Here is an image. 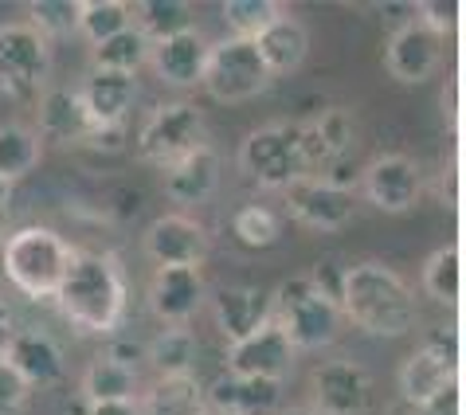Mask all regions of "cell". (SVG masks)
Segmentation results:
<instances>
[{"label":"cell","mask_w":466,"mask_h":415,"mask_svg":"<svg viewBox=\"0 0 466 415\" xmlns=\"http://www.w3.org/2000/svg\"><path fill=\"white\" fill-rule=\"evenodd\" d=\"M333 157L318 141L309 122L258 126L239 141V168L258 188H290L294 180L318 177Z\"/></svg>","instance_id":"6da1fadb"},{"label":"cell","mask_w":466,"mask_h":415,"mask_svg":"<svg viewBox=\"0 0 466 415\" xmlns=\"http://www.w3.org/2000/svg\"><path fill=\"white\" fill-rule=\"evenodd\" d=\"M56 302L63 309V318H71L79 329L110 333L118 329V321L126 314V275L110 255L71 248Z\"/></svg>","instance_id":"7a4b0ae2"},{"label":"cell","mask_w":466,"mask_h":415,"mask_svg":"<svg viewBox=\"0 0 466 415\" xmlns=\"http://www.w3.org/2000/svg\"><path fill=\"white\" fill-rule=\"evenodd\" d=\"M341 314L377 337H404L416 326V298L404 278L384 263H357L345 270Z\"/></svg>","instance_id":"3957f363"},{"label":"cell","mask_w":466,"mask_h":415,"mask_svg":"<svg viewBox=\"0 0 466 415\" xmlns=\"http://www.w3.org/2000/svg\"><path fill=\"white\" fill-rule=\"evenodd\" d=\"M67 258H71L67 239L56 236L51 228H20L12 231L5 251H0V267H5V278L24 298L40 302V298H56Z\"/></svg>","instance_id":"277c9868"},{"label":"cell","mask_w":466,"mask_h":415,"mask_svg":"<svg viewBox=\"0 0 466 415\" xmlns=\"http://www.w3.org/2000/svg\"><path fill=\"white\" fill-rule=\"evenodd\" d=\"M204 146H208V122H204V110L192 106V102L157 106L137 134L141 161L161 165V168H173L177 161H185L188 153H197Z\"/></svg>","instance_id":"5b68a950"},{"label":"cell","mask_w":466,"mask_h":415,"mask_svg":"<svg viewBox=\"0 0 466 415\" xmlns=\"http://www.w3.org/2000/svg\"><path fill=\"white\" fill-rule=\"evenodd\" d=\"M204 86L219 102H248L255 95H263L270 86V71L263 56H258L255 40H219L208 51V67H204Z\"/></svg>","instance_id":"8992f818"},{"label":"cell","mask_w":466,"mask_h":415,"mask_svg":"<svg viewBox=\"0 0 466 415\" xmlns=\"http://www.w3.org/2000/svg\"><path fill=\"white\" fill-rule=\"evenodd\" d=\"M51 75V44L28 20L0 28V95L28 98Z\"/></svg>","instance_id":"52a82bcc"},{"label":"cell","mask_w":466,"mask_h":415,"mask_svg":"<svg viewBox=\"0 0 466 415\" xmlns=\"http://www.w3.org/2000/svg\"><path fill=\"white\" fill-rule=\"evenodd\" d=\"M282 204H287V212L298 224L314 231H341L357 216V192L338 188L321 177H306L294 180L290 188H282Z\"/></svg>","instance_id":"ba28073f"},{"label":"cell","mask_w":466,"mask_h":415,"mask_svg":"<svg viewBox=\"0 0 466 415\" xmlns=\"http://www.w3.org/2000/svg\"><path fill=\"white\" fill-rule=\"evenodd\" d=\"M357 188L380 212H408L423 197V168L408 153H384L360 168Z\"/></svg>","instance_id":"9c48e42d"},{"label":"cell","mask_w":466,"mask_h":415,"mask_svg":"<svg viewBox=\"0 0 466 415\" xmlns=\"http://www.w3.org/2000/svg\"><path fill=\"white\" fill-rule=\"evenodd\" d=\"M314 415H365L372 400V376L357 360H326L314 369Z\"/></svg>","instance_id":"30bf717a"},{"label":"cell","mask_w":466,"mask_h":415,"mask_svg":"<svg viewBox=\"0 0 466 415\" xmlns=\"http://www.w3.org/2000/svg\"><path fill=\"white\" fill-rule=\"evenodd\" d=\"M298 349L290 345V337L282 333L279 321H270L258 333L243 337L228 349V372L231 376H255V380H275L282 384L287 372L294 369Z\"/></svg>","instance_id":"8fae6325"},{"label":"cell","mask_w":466,"mask_h":415,"mask_svg":"<svg viewBox=\"0 0 466 415\" xmlns=\"http://www.w3.org/2000/svg\"><path fill=\"white\" fill-rule=\"evenodd\" d=\"M384 63L392 71V79L400 83H427L439 71V63H443V35L431 32L420 20L400 24L388 35Z\"/></svg>","instance_id":"7c38bea8"},{"label":"cell","mask_w":466,"mask_h":415,"mask_svg":"<svg viewBox=\"0 0 466 415\" xmlns=\"http://www.w3.org/2000/svg\"><path fill=\"white\" fill-rule=\"evenodd\" d=\"M146 255L157 263V270L165 267H197L208 255V236L197 219L188 216H161L146 228V239H141Z\"/></svg>","instance_id":"4fadbf2b"},{"label":"cell","mask_w":466,"mask_h":415,"mask_svg":"<svg viewBox=\"0 0 466 415\" xmlns=\"http://www.w3.org/2000/svg\"><path fill=\"white\" fill-rule=\"evenodd\" d=\"M216 326L231 345L275 321V290L267 287H224L216 294Z\"/></svg>","instance_id":"5bb4252c"},{"label":"cell","mask_w":466,"mask_h":415,"mask_svg":"<svg viewBox=\"0 0 466 415\" xmlns=\"http://www.w3.org/2000/svg\"><path fill=\"white\" fill-rule=\"evenodd\" d=\"M208 51L212 44L197 28H185L149 44V67L169 86H197L204 79V67H208Z\"/></svg>","instance_id":"9a60e30c"},{"label":"cell","mask_w":466,"mask_h":415,"mask_svg":"<svg viewBox=\"0 0 466 415\" xmlns=\"http://www.w3.org/2000/svg\"><path fill=\"white\" fill-rule=\"evenodd\" d=\"M204 294H208V287H204V275L197 267H165L153 275L149 306L169 329H180L204 306Z\"/></svg>","instance_id":"2e32d148"},{"label":"cell","mask_w":466,"mask_h":415,"mask_svg":"<svg viewBox=\"0 0 466 415\" xmlns=\"http://www.w3.org/2000/svg\"><path fill=\"white\" fill-rule=\"evenodd\" d=\"M275 321L290 337V345L298 353L302 349H326L341 329V306L326 302L321 294H306L298 302H290L287 309H279Z\"/></svg>","instance_id":"e0dca14e"},{"label":"cell","mask_w":466,"mask_h":415,"mask_svg":"<svg viewBox=\"0 0 466 415\" xmlns=\"http://www.w3.org/2000/svg\"><path fill=\"white\" fill-rule=\"evenodd\" d=\"M75 95H79L86 118L95 122V129H114V126H122V118L129 114V106H134L137 83H134V75L90 71Z\"/></svg>","instance_id":"ac0fdd59"},{"label":"cell","mask_w":466,"mask_h":415,"mask_svg":"<svg viewBox=\"0 0 466 415\" xmlns=\"http://www.w3.org/2000/svg\"><path fill=\"white\" fill-rule=\"evenodd\" d=\"M279 400H282V384L255 380V376H231V372H224L204 392L208 415H267L279 408Z\"/></svg>","instance_id":"d6986e66"},{"label":"cell","mask_w":466,"mask_h":415,"mask_svg":"<svg viewBox=\"0 0 466 415\" xmlns=\"http://www.w3.org/2000/svg\"><path fill=\"white\" fill-rule=\"evenodd\" d=\"M5 360L20 372V380L28 384V392L32 388H56L63 380V369H67L63 365L59 345L40 329H24V333L12 337Z\"/></svg>","instance_id":"ffe728a7"},{"label":"cell","mask_w":466,"mask_h":415,"mask_svg":"<svg viewBox=\"0 0 466 415\" xmlns=\"http://www.w3.org/2000/svg\"><path fill=\"white\" fill-rule=\"evenodd\" d=\"M35 126H40V134L51 141V146H79V141H90L95 137V122L86 118L83 102L75 90H47L40 98V114H35ZM35 134V137H40Z\"/></svg>","instance_id":"44dd1931"},{"label":"cell","mask_w":466,"mask_h":415,"mask_svg":"<svg viewBox=\"0 0 466 415\" xmlns=\"http://www.w3.org/2000/svg\"><path fill=\"white\" fill-rule=\"evenodd\" d=\"M255 47H258V56H263V63H267L270 79H275V75H290V71H298L306 63L309 32H306V24L298 16L282 12V16L255 40Z\"/></svg>","instance_id":"7402d4cb"},{"label":"cell","mask_w":466,"mask_h":415,"mask_svg":"<svg viewBox=\"0 0 466 415\" xmlns=\"http://www.w3.org/2000/svg\"><path fill=\"white\" fill-rule=\"evenodd\" d=\"M216 149L204 146L197 153H188L185 161H177L173 168H165V192H169V200L185 204V208H197L212 197L216 188Z\"/></svg>","instance_id":"603a6c76"},{"label":"cell","mask_w":466,"mask_h":415,"mask_svg":"<svg viewBox=\"0 0 466 415\" xmlns=\"http://www.w3.org/2000/svg\"><path fill=\"white\" fill-rule=\"evenodd\" d=\"M141 415H208L204 404V388L197 384V376H161L153 380L137 400Z\"/></svg>","instance_id":"cb8c5ba5"},{"label":"cell","mask_w":466,"mask_h":415,"mask_svg":"<svg viewBox=\"0 0 466 415\" xmlns=\"http://www.w3.org/2000/svg\"><path fill=\"white\" fill-rule=\"evenodd\" d=\"M149 35L137 28V24H129L126 32L110 35V40H102L90 47V59H95V71H118V75H134L141 63H149Z\"/></svg>","instance_id":"d4e9b609"},{"label":"cell","mask_w":466,"mask_h":415,"mask_svg":"<svg viewBox=\"0 0 466 415\" xmlns=\"http://www.w3.org/2000/svg\"><path fill=\"white\" fill-rule=\"evenodd\" d=\"M451 380H459V376L451 372L447 365H439L431 353H423V349L400 365V396H404L408 404H416V408H423L431 396H439Z\"/></svg>","instance_id":"484cf974"},{"label":"cell","mask_w":466,"mask_h":415,"mask_svg":"<svg viewBox=\"0 0 466 415\" xmlns=\"http://www.w3.org/2000/svg\"><path fill=\"white\" fill-rule=\"evenodd\" d=\"M231 236L248 251H267V248H275L282 236V219L275 208H267V204H243V208H236V216H231Z\"/></svg>","instance_id":"4316f807"},{"label":"cell","mask_w":466,"mask_h":415,"mask_svg":"<svg viewBox=\"0 0 466 415\" xmlns=\"http://www.w3.org/2000/svg\"><path fill=\"white\" fill-rule=\"evenodd\" d=\"M134 24V8L122 0H79V32L90 40V47L126 32Z\"/></svg>","instance_id":"83f0119b"},{"label":"cell","mask_w":466,"mask_h":415,"mask_svg":"<svg viewBox=\"0 0 466 415\" xmlns=\"http://www.w3.org/2000/svg\"><path fill=\"white\" fill-rule=\"evenodd\" d=\"M83 396L90 404H110V400H137V372H129L114 360H98L83 376Z\"/></svg>","instance_id":"f1b7e54d"},{"label":"cell","mask_w":466,"mask_h":415,"mask_svg":"<svg viewBox=\"0 0 466 415\" xmlns=\"http://www.w3.org/2000/svg\"><path fill=\"white\" fill-rule=\"evenodd\" d=\"M134 24L149 40H165V35L192 28V8L180 0H141L134 8Z\"/></svg>","instance_id":"f546056e"},{"label":"cell","mask_w":466,"mask_h":415,"mask_svg":"<svg viewBox=\"0 0 466 415\" xmlns=\"http://www.w3.org/2000/svg\"><path fill=\"white\" fill-rule=\"evenodd\" d=\"M35 161H40V137L24 126H5L0 129V177L20 180L24 173H32Z\"/></svg>","instance_id":"4dcf8cb0"},{"label":"cell","mask_w":466,"mask_h":415,"mask_svg":"<svg viewBox=\"0 0 466 415\" xmlns=\"http://www.w3.org/2000/svg\"><path fill=\"white\" fill-rule=\"evenodd\" d=\"M423 287L435 302L443 306H459V294H462V258L455 248H439L423 267Z\"/></svg>","instance_id":"1f68e13d"},{"label":"cell","mask_w":466,"mask_h":415,"mask_svg":"<svg viewBox=\"0 0 466 415\" xmlns=\"http://www.w3.org/2000/svg\"><path fill=\"white\" fill-rule=\"evenodd\" d=\"M282 5L275 0H228L224 5V24L236 32V40H258L270 24L282 16Z\"/></svg>","instance_id":"d6a6232c"},{"label":"cell","mask_w":466,"mask_h":415,"mask_svg":"<svg viewBox=\"0 0 466 415\" xmlns=\"http://www.w3.org/2000/svg\"><path fill=\"white\" fill-rule=\"evenodd\" d=\"M146 360H153V369L161 376H185L192 372V360H197V341H192L188 329H165L153 345V353H146Z\"/></svg>","instance_id":"836d02e7"},{"label":"cell","mask_w":466,"mask_h":415,"mask_svg":"<svg viewBox=\"0 0 466 415\" xmlns=\"http://www.w3.org/2000/svg\"><path fill=\"white\" fill-rule=\"evenodd\" d=\"M28 24L47 44L56 40V35L79 32V0H40V5H32Z\"/></svg>","instance_id":"e575fe53"},{"label":"cell","mask_w":466,"mask_h":415,"mask_svg":"<svg viewBox=\"0 0 466 415\" xmlns=\"http://www.w3.org/2000/svg\"><path fill=\"white\" fill-rule=\"evenodd\" d=\"M309 126H314V134H318L321 146H326L329 157H338V153H345L349 146H353V114H345L338 106L321 110Z\"/></svg>","instance_id":"d590c367"},{"label":"cell","mask_w":466,"mask_h":415,"mask_svg":"<svg viewBox=\"0 0 466 415\" xmlns=\"http://www.w3.org/2000/svg\"><path fill=\"white\" fill-rule=\"evenodd\" d=\"M423 353H431L439 365H447L451 372L459 376V326H443V329H431L423 341Z\"/></svg>","instance_id":"8d00e7d4"},{"label":"cell","mask_w":466,"mask_h":415,"mask_svg":"<svg viewBox=\"0 0 466 415\" xmlns=\"http://www.w3.org/2000/svg\"><path fill=\"white\" fill-rule=\"evenodd\" d=\"M345 270L338 258H326V263H318L314 270H309V282H314V294H321L326 302L341 306V287H345Z\"/></svg>","instance_id":"74e56055"},{"label":"cell","mask_w":466,"mask_h":415,"mask_svg":"<svg viewBox=\"0 0 466 415\" xmlns=\"http://www.w3.org/2000/svg\"><path fill=\"white\" fill-rule=\"evenodd\" d=\"M24 396H28V384L20 380V372L8 365V360H0V411L8 408H20Z\"/></svg>","instance_id":"f35d334b"},{"label":"cell","mask_w":466,"mask_h":415,"mask_svg":"<svg viewBox=\"0 0 466 415\" xmlns=\"http://www.w3.org/2000/svg\"><path fill=\"white\" fill-rule=\"evenodd\" d=\"M420 415H459V380H451L443 392L427 400V404L420 408Z\"/></svg>","instance_id":"ab89813d"},{"label":"cell","mask_w":466,"mask_h":415,"mask_svg":"<svg viewBox=\"0 0 466 415\" xmlns=\"http://www.w3.org/2000/svg\"><path fill=\"white\" fill-rule=\"evenodd\" d=\"M106 360H114V365H122V369H129V372H137V365H146V349L134 345V341H118V345L110 349Z\"/></svg>","instance_id":"60d3db41"},{"label":"cell","mask_w":466,"mask_h":415,"mask_svg":"<svg viewBox=\"0 0 466 415\" xmlns=\"http://www.w3.org/2000/svg\"><path fill=\"white\" fill-rule=\"evenodd\" d=\"M86 415H141L137 400H110V404H90Z\"/></svg>","instance_id":"b9f144b4"},{"label":"cell","mask_w":466,"mask_h":415,"mask_svg":"<svg viewBox=\"0 0 466 415\" xmlns=\"http://www.w3.org/2000/svg\"><path fill=\"white\" fill-rule=\"evenodd\" d=\"M12 337H16V326H12V309L0 302V360H5L8 345H12Z\"/></svg>","instance_id":"7bdbcfd3"},{"label":"cell","mask_w":466,"mask_h":415,"mask_svg":"<svg viewBox=\"0 0 466 415\" xmlns=\"http://www.w3.org/2000/svg\"><path fill=\"white\" fill-rule=\"evenodd\" d=\"M8 197H12V185H8L5 177H0V212H5V208H8Z\"/></svg>","instance_id":"ee69618b"},{"label":"cell","mask_w":466,"mask_h":415,"mask_svg":"<svg viewBox=\"0 0 466 415\" xmlns=\"http://www.w3.org/2000/svg\"><path fill=\"white\" fill-rule=\"evenodd\" d=\"M282 415H314L309 408H290V411H282Z\"/></svg>","instance_id":"f6af8a7d"}]
</instances>
